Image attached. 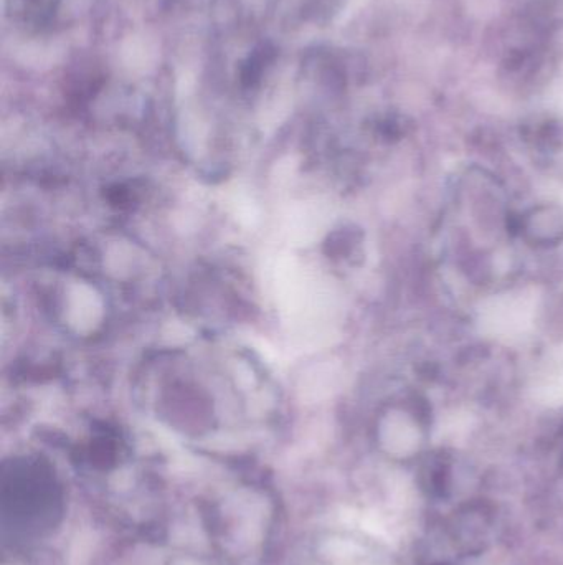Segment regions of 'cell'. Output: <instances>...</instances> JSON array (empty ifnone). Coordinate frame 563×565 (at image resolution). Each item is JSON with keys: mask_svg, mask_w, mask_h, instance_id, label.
I'll use <instances>...</instances> for the list:
<instances>
[{"mask_svg": "<svg viewBox=\"0 0 563 565\" xmlns=\"http://www.w3.org/2000/svg\"><path fill=\"white\" fill-rule=\"evenodd\" d=\"M2 526L15 541H42L62 526L67 494L52 466L37 458H20L4 466Z\"/></svg>", "mask_w": 563, "mask_h": 565, "instance_id": "1", "label": "cell"}, {"mask_svg": "<svg viewBox=\"0 0 563 565\" xmlns=\"http://www.w3.org/2000/svg\"><path fill=\"white\" fill-rule=\"evenodd\" d=\"M171 565H195V564H192V562H179V561H174V562H172Z\"/></svg>", "mask_w": 563, "mask_h": 565, "instance_id": "5", "label": "cell"}, {"mask_svg": "<svg viewBox=\"0 0 563 565\" xmlns=\"http://www.w3.org/2000/svg\"><path fill=\"white\" fill-rule=\"evenodd\" d=\"M204 519L215 551L243 565L266 551L275 529L276 504L265 491L242 486L209 499Z\"/></svg>", "mask_w": 563, "mask_h": 565, "instance_id": "2", "label": "cell"}, {"mask_svg": "<svg viewBox=\"0 0 563 565\" xmlns=\"http://www.w3.org/2000/svg\"><path fill=\"white\" fill-rule=\"evenodd\" d=\"M273 48L261 47L256 50L253 55L248 57L247 62L243 63L240 76H242L243 85L253 86L260 80L261 73L265 70L266 63L271 62L273 58Z\"/></svg>", "mask_w": 563, "mask_h": 565, "instance_id": "4", "label": "cell"}, {"mask_svg": "<svg viewBox=\"0 0 563 565\" xmlns=\"http://www.w3.org/2000/svg\"><path fill=\"white\" fill-rule=\"evenodd\" d=\"M519 235L537 247H552L563 242V207L540 205L521 215Z\"/></svg>", "mask_w": 563, "mask_h": 565, "instance_id": "3", "label": "cell"}]
</instances>
